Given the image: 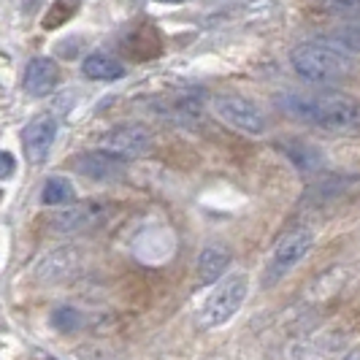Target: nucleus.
<instances>
[{
	"instance_id": "nucleus-1",
	"label": "nucleus",
	"mask_w": 360,
	"mask_h": 360,
	"mask_svg": "<svg viewBox=\"0 0 360 360\" xmlns=\"http://www.w3.org/2000/svg\"><path fill=\"white\" fill-rule=\"evenodd\" d=\"M276 108L290 120L333 136H360V101L349 95L285 90L276 95Z\"/></svg>"
},
{
	"instance_id": "nucleus-2",
	"label": "nucleus",
	"mask_w": 360,
	"mask_h": 360,
	"mask_svg": "<svg viewBox=\"0 0 360 360\" xmlns=\"http://www.w3.org/2000/svg\"><path fill=\"white\" fill-rule=\"evenodd\" d=\"M290 65L309 84L333 87L355 76V60L347 52L323 44V41H304L290 49Z\"/></svg>"
},
{
	"instance_id": "nucleus-3",
	"label": "nucleus",
	"mask_w": 360,
	"mask_h": 360,
	"mask_svg": "<svg viewBox=\"0 0 360 360\" xmlns=\"http://www.w3.org/2000/svg\"><path fill=\"white\" fill-rule=\"evenodd\" d=\"M212 114H214L219 122H225L228 127H233L244 136H263L269 130V120L263 114V108L252 103L250 98L244 95H233V92H219L209 101Z\"/></svg>"
},
{
	"instance_id": "nucleus-4",
	"label": "nucleus",
	"mask_w": 360,
	"mask_h": 360,
	"mask_svg": "<svg viewBox=\"0 0 360 360\" xmlns=\"http://www.w3.org/2000/svg\"><path fill=\"white\" fill-rule=\"evenodd\" d=\"M247 292H250V279L244 274H231L228 279H222L219 288L206 298V304L200 309V325L219 328L228 320H233V314L247 301Z\"/></svg>"
},
{
	"instance_id": "nucleus-5",
	"label": "nucleus",
	"mask_w": 360,
	"mask_h": 360,
	"mask_svg": "<svg viewBox=\"0 0 360 360\" xmlns=\"http://www.w3.org/2000/svg\"><path fill=\"white\" fill-rule=\"evenodd\" d=\"M314 247V231L311 228H292L282 236L271 252L269 271H266V282H276L285 274L295 269Z\"/></svg>"
},
{
	"instance_id": "nucleus-6",
	"label": "nucleus",
	"mask_w": 360,
	"mask_h": 360,
	"mask_svg": "<svg viewBox=\"0 0 360 360\" xmlns=\"http://www.w3.org/2000/svg\"><path fill=\"white\" fill-rule=\"evenodd\" d=\"M101 149H106L111 155H120L122 160H136L144 158L152 149V130L141 122H120V125L108 127L101 136Z\"/></svg>"
},
{
	"instance_id": "nucleus-7",
	"label": "nucleus",
	"mask_w": 360,
	"mask_h": 360,
	"mask_svg": "<svg viewBox=\"0 0 360 360\" xmlns=\"http://www.w3.org/2000/svg\"><path fill=\"white\" fill-rule=\"evenodd\" d=\"M57 141V120L54 114L44 111L33 117L25 133H22V146H25V158L30 165H44L52 155V146Z\"/></svg>"
},
{
	"instance_id": "nucleus-8",
	"label": "nucleus",
	"mask_w": 360,
	"mask_h": 360,
	"mask_svg": "<svg viewBox=\"0 0 360 360\" xmlns=\"http://www.w3.org/2000/svg\"><path fill=\"white\" fill-rule=\"evenodd\" d=\"M76 174H82L84 179L92 181H117L125 176L127 160H122L120 155H111L106 149H95V152H82L73 160Z\"/></svg>"
},
{
	"instance_id": "nucleus-9",
	"label": "nucleus",
	"mask_w": 360,
	"mask_h": 360,
	"mask_svg": "<svg viewBox=\"0 0 360 360\" xmlns=\"http://www.w3.org/2000/svg\"><path fill=\"white\" fill-rule=\"evenodd\" d=\"M60 82V68L52 57H33L25 65V79L22 87L30 98H46Z\"/></svg>"
},
{
	"instance_id": "nucleus-10",
	"label": "nucleus",
	"mask_w": 360,
	"mask_h": 360,
	"mask_svg": "<svg viewBox=\"0 0 360 360\" xmlns=\"http://www.w3.org/2000/svg\"><path fill=\"white\" fill-rule=\"evenodd\" d=\"M347 336L325 330V333H314L295 347V358L298 360H330L342 352Z\"/></svg>"
},
{
	"instance_id": "nucleus-11",
	"label": "nucleus",
	"mask_w": 360,
	"mask_h": 360,
	"mask_svg": "<svg viewBox=\"0 0 360 360\" xmlns=\"http://www.w3.org/2000/svg\"><path fill=\"white\" fill-rule=\"evenodd\" d=\"M101 203H73L68 209H63L60 214L54 217V231L60 233H76V231H84L95 225L101 219Z\"/></svg>"
},
{
	"instance_id": "nucleus-12",
	"label": "nucleus",
	"mask_w": 360,
	"mask_h": 360,
	"mask_svg": "<svg viewBox=\"0 0 360 360\" xmlns=\"http://www.w3.org/2000/svg\"><path fill=\"white\" fill-rule=\"evenodd\" d=\"M231 266V252L222 247V244H209L206 250H200L198 255V282L200 285H214L222 279V274Z\"/></svg>"
},
{
	"instance_id": "nucleus-13",
	"label": "nucleus",
	"mask_w": 360,
	"mask_h": 360,
	"mask_svg": "<svg viewBox=\"0 0 360 360\" xmlns=\"http://www.w3.org/2000/svg\"><path fill=\"white\" fill-rule=\"evenodd\" d=\"M82 73L92 82H117L125 76V65L106 52H92L82 60Z\"/></svg>"
},
{
	"instance_id": "nucleus-14",
	"label": "nucleus",
	"mask_w": 360,
	"mask_h": 360,
	"mask_svg": "<svg viewBox=\"0 0 360 360\" xmlns=\"http://www.w3.org/2000/svg\"><path fill=\"white\" fill-rule=\"evenodd\" d=\"M41 200L46 206H73L76 190H73L71 179H65V176H49V179L44 181Z\"/></svg>"
},
{
	"instance_id": "nucleus-15",
	"label": "nucleus",
	"mask_w": 360,
	"mask_h": 360,
	"mask_svg": "<svg viewBox=\"0 0 360 360\" xmlns=\"http://www.w3.org/2000/svg\"><path fill=\"white\" fill-rule=\"evenodd\" d=\"M317 41L330 44V46H336V49H342L347 54L360 52V25H342V27H336V30L320 36Z\"/></svg>"
},
{
	"instance_id": "nucleus-16",
	"label": "nucleus",
	"mask_w": 360,
	"mask_h": 360,
	"mask_svg": "<svg viewBox=\"0 0 360 360\" xmlns=\"http://www.w3.org/2000/svg\"><path fill=\"white\" fill-rule=\"evenodd\" d=\"M290 160L295 162L298 168H304V171H314V168H320V162H323V158H320V152L314 149V146H307V144H292L288 149Z\"/></svg>"
},
{
	"instance_id": "nucleus-17",
	"label": "nucleus",
	"mask_w": 360,
	"mask_h": 360,
	"mask_svg": "<svg viewBox=\"0 0 360 360\" xmlns=\"http://www.w3.org/2000/svg\"><path fill=\"white\" fill-rule=\"evenodd\" d=\"M52 325L54 328H60V330H73V328H79V314H76V309H57L52 314Z\"/></svg>"
},
{
	"instance_id": "nucleus-18",
	"label": "nucleus",
	"mask_w": 360,
	"mask_h": 360,
	"mask_svg": "<svg viewBox=\"0 0 360 360\" xmlns=\"http://www.w3.org/2000/svg\"><path fill=\"white\" fill-rule=\"evenodd\" d=\"M320 8L328 14H352L360 11V0H320Z\"/></svg>"
},
{
	"instance_id": "nucleus-19",
	"label": "nucleus",
	"mask_w": 360,
	"mask_h": 360,
	"mask_svg": "<svg viewBox=\"0 0 360 360\" xmlns=\"http://www.w3.org/2000/svg\"><path fill=\"white\" fill-rule=\"evenodd\" d=\"M14 171H17V160H14V155H11V152H3V149H0V181L8 179V176H11Z\"/></svg>"
},
{
	"instance_id": "nucleus-20",
	"label": "nucleus",
	"mask_w": 360,
	"mask_h": 360,
	"mask_svg": "<svg viewBox=\"0 0 360 360\" xmlns=\"http://www.w3.org/2000/svg\"><path fill=\"white\" fill-rule=\"evenodd\" d=\"M347 360H360V349L355 352V355H352V358H347Z\"/></svg>"
},
{
	"instance_id": "nucleus-21",
	"label": "nucleus",
	"mask_w": 360,
	"mask_h": 360,
	"mask_svg": "<svg viewBox=\"0 0 360 360\" xmlns=\"http://www.w3.org/2000/svg\"><path fill=\"white\" fill-rule=\"evenodd\" d=\"M158 3H181V0H158Z\"/></svg>"
},
{
	"instance_id": "nucleus-22",
	"label": "nucleus",
	"mask_w": 360,
	"mask_h": 360,
	"mask_svg": "<svg viewBox=\"0 0 360 360\" xmlns=\"http://www.w3.org/2000/svg\"><path fill=\"white\" fill-rule=\"evenodd\" d=\"M46 360H57V358H46Z\"/></svg>"
}]
</instances>
